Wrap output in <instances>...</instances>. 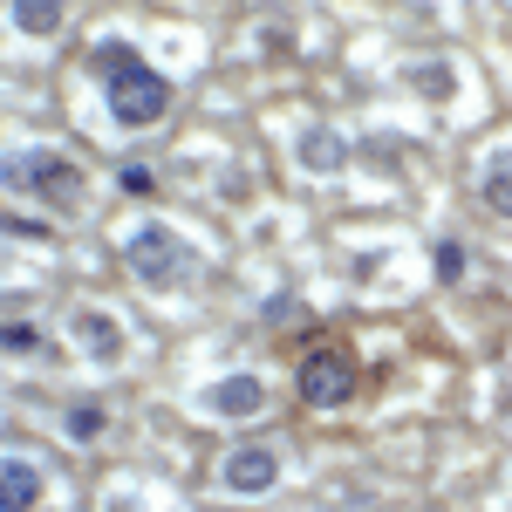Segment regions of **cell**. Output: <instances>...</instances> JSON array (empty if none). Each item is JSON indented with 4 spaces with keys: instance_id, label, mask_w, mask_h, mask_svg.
Here are the masks:
<instances>
[{
    "instance_id": "5",
    "label": "cell",
    "mask_w": 512,
    "mask_h": 512,
    "mask_svg": "<svg viewBox=\"0 0 512 512\" xmlns=\"http://www.w3.org/2000/svg\"><path fill=\"white\" fill-rule=\"evenodd\" d=\"M198 403L212 410V417H260L267 410V383L260 376H219V383H205Z\"/></svg>"
},
{
    "instance_id": "13",
    "label": "cell",
    "mask_w": 512,
    "mask_h": 512,
    "mask_svg": "<svg viewBox=\"0 0 512 512\" xmlns=\"http://www.w3.org/2000/svg\"><path fill=\"white\" fill-rule=\"evenodd\" d=\"M62 431H69V437H96V431H103V403H69Z\"/></svg>"
},
{
    "instance_id": "18",
    "label": "cell",
    "mask_w": 512,
    "mask_h": 512,
    "mask_svg": "<svg viewBox=\"0 0 512 512\" xmlns=\"http://www.w3.org/2000/svg\"><path fill=\"white\" fill-rule=\"evenodd\" d=\"M287 315L301 321V301H287V294H280V301H267V321H287Z\"/></svg>"
},
{
    "instance_id": "4",
    "label": "cell",
    "mask_w": 512,
    "mask_h": 512,
    "mask_svg": "<svg viewBox=\"0 0 512 512\" xmlns=\"http://www.w3.org/2000/svg\"><path fill=\"white\" fill-rule=\"evenodd\" d=\"M301 403H315V410H342L355 396V362L349 349H308V362H301Z\"/></svg>"
},
{
    "instance_id": "6",
    "label": "cell",
    "mask_w": 512,
    "mask_h": 512,
    "mask_svg": "<svg viewBox=\"0 0 512 512\" xmlns=\"http://www.w3.org/2000/svg\"><path fill=\"white\" fill-rule=\"evenodd\" d=\"M226 485H233V492H274L280 485V458L260 451V444H253V451H233V458H226Z\"/></svg>"
},
{
    "instance_id": "10",
    "label": "cell",
    "mask_w": 512,
    "mask_h": 512,
    "mask_svg": "<svg viewBox=\"0 0 512 512\" xmlns=\"http://www.w3.org/2000/svg\"><path fill=\"white\" fill-rule=\"evenodd\" d=\"M485 205L499 219H512V151H499V158L485 164Z\"/></svg>"
},
{
    "instance_id": "14",
    "label": "cell",
    "mask_w": 512,
    "mask_h": 512,
    "mask_svg": "<svg viewBox=\"0 0 512 512\" xmlns=\"http://www.w3.org/2000/svg\"><path fill=\"white\" fill-rule=\"evenodd\" d=\"M0 342H7V355H35V349H41V328H28V321H7V328H0Z\"/></svg>"
},
{
    "instance_id": "15",
    "label": "cell",
    "mask_w": 512,
    "mask_h": 512,
    "mask_svg": "<svg viewBox=\"0 0 512 512\" xmlns=\"http://www.w3.org/2000/svg\"><path fill=\"white\" fill-rule=\"evenodd\" d=\"M301 158H308V164H335V158H342V144H335L328 130H315V137L301 144Z\"/></svg>"
},
{
    "instance_id": "3",
    "label": "cell",
    "mask_w": 512,
    "mask_h": 512,
    "mask_svg": "<svg viewBox=\"0 0 512 512\" xmlns=\"http://www.w3.org/2000/svg\"><path fill=\"white\" fill-rule=\"evenodd\" d=\"M123 260H130V274L151 280V287H171V280L192 274V246L171 226H137V233L123 239Z\"/></svg>"
},
{
    "instance_id": "12",
    "label": "cell",
    "mask_w": 512,
    "mask_h": 512,
    "mask_svg": "<svg viewBox=\"0 0 512 512\" xmlns=\"http://www.w3.org/2000/svg\"><path fill=\"white\" fill-rule=\"evenodd\" d=\"M117 192H123V198H151V192H158L151 164H117Z\"/></svg>"
},
{
    "instance_id": "8",
    "label": "cell",
    "mask_w": 512,
    "mask_h": 512,
    "mask_svg": "<svg viewBox=\"0 0 512 512\" xmlns=\"http://www.w3.org/2000/svg\"><path fill=\"white\" fill-rule=\"evenodd\" d=\"M76 342L96 355V362H117V355L130 349V342H123V328L110 315H96V308H82V315H76Z\"/></svg>"
},
{
    "instance_id": "11",
    "label": "cell",
    "mask_w": 512,
    "mask_h": 512,
    "mask_svg": "<svg viewBox=\"0 0 512 512\" xmlns=\"http://www.w3.org/2000/svg\"><path fill=\"white\" fill-rule=\"evenodd\" d=\"M431 267H437V280H444V287H451V280H465V246H458V239H437Z\"/></svg>"
},
{
    "instance_id": "2",
    "label": "cell",
    "mask_w": 512,
    "mask_h": 512,
    "mask_svg": "<svg viewBox=\"0 0 512 512\" xmlns=\"http://www.w3.org/2000/svg\"><path fill=\"white\" fill-rule=\"evenodd\" d=\"M7 185L35 192L41 205H55V212H82V171L62 158V151H14V158H7Z\"/></svg>"
},
{
    "instance_id": "16",
    "label": "cell",
    "mask_w": 512,
    "mask_h": 512,
    "mask_svg": "<svg viewBox=\"0 0 512 512\" xmlns=\"http://www.w3.org/2000/svg\"><path fill=\"white\" fill-rule=\"evenodd\" d=\"M7 239H48V226H35V219H21V212H7Z\"/></svg>"
},
{
    "instance_id": "9",
    "label": "cell",
    "mask_w": 512,
    "mask_h": 512,
    "mask_svg": "<svg viewBox=\"0 0 512 512\" xmlns=\"http://www.w3.org/2000/svg\"><path fill=\"white\" fill-rule=\"evenodd\" d=\"M7 21L28 28V35H55V28H62V7H55V0H14Z\"/></svg>"
},
{
    "instance_id": "1",
    "label": "cell",
    "mask_w": 512,
    "mask_h": 512,
    "mask_svg": "<svg viewBox=\"0 0 512 512\" xmlns=\"http://www.w3.org/2000/svg\"><path fill=\"white\" fill-rule=\"evenodd\" d=\"M96 69H103V96H110V117L130 123V130H144V123H158L171 110V82L130 48V41H103L96 48Z\"/></svg>"
},
{
    "instance_id": "7",
    "label": "cell",
    "mask_w": 512,
    "mask_h": 512,
    "mask_svg": "<svg viewBox=\"0 0 512 512\" xmlns=\"http://www.w3.org/2000/svg\"><path fill=\"white\" fill-rule=\"evenodd\" d=\"M41 499V472L28 458H0V512H35Z\"/></svg>"
},
{
    "instance_id": "17",
    "label": "cell",
    "mask_w": 512,
    "mask_h": 512,
    "mask_svg": "<svg viewBox=\"0 0 512 512\" xmlns=\"http://www.w3.org/2000/svg\"><path fill=\"white\" fill-rule=\"evenodd\" d=\"M417 89H424V96H444L451 82H444V69H417Z\"/></svg>"
}]
</instances>
